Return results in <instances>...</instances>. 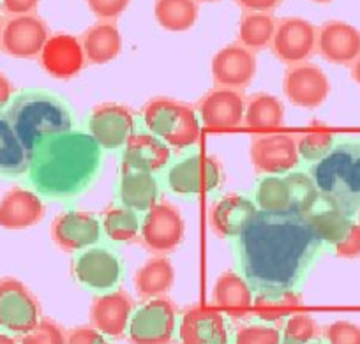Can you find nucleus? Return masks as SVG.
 Segmentation results:
<instances>
[{
	"mask_svg": "<svg viewBox=\"0 0 360 344\" xmlns=\"http://www.w3.org/2000/svg\"><path fill=\"white\" fill-rule=\"evenodd\" d=\"M323 248L307 214L263 210L235 244L238 269L255 297L295 293Z\"/></svg>",
	"mask_w": 360,
	"mask_h": 344,
	"instance_id": "obj_1",
	"label": "nucleus"
},
{
	"mask_svg": "<svg viewBox=\"0 0 360 344\" xmlns=\"http://www.w3.org/2000/svg\"><path fill=\"white\" fill-rule=\"evenodd\" d=\"M101 151L90 133L72 129L58 134L29 155L27 179L39 196L72 200L98 179Z\"/></svg>",
	"mask_w": 360,
	"mask_h": 344,
	"instance_id": "obj_2",
	"label": "nucleus"
},
{
	"mask_svg": "<svg viewBox=\"0 0 360 344\" xmlns=\"http://www.w3.org/2000/svg\"><path fill=\"white\" fill-rule=\"evenodd\" d=\"M6 115L29 155L43 141L75 129L68 104L43 90L20 92L6 108Z\"/></svg>",
	"mask_w": 360,
	"mask_h": 344,
	"instance_id": "obj_3",
	"label": "nucleus"
},
{
	"mask_svg": "<svg viewBox=\"0 0 360 344\" xmlns=\"http://www.w3.org/2000/svg\"><path fill=\"white\" fill-rule=\"evenodd\" d=\"M309 175L327 207L355 219L360 214V141H339L314 163Z\"/></svg>",
	"mask_w": 360,
	"mask_h": 344,
	"instance_id": "obj_4",
	"label": "nucleus"
},
{
	"mask_svg": "<svg viewBox=\"0 0 360 344\" xmlns=\"http://www.w3.org/2000/svg\"><path fill=\"white\" fill-rule=\"evenodd\" d=\"M148 133L175 151H186L200 140V117L193 106L172 97H154L141 110Z\"/></svg>",
	"mask_w": 360,
	"mask_h": 344,
	"instance_id": "obj_5",
	"label": "nucleus"
},
{
	"mask_svg": "<svg viewBox=\"0 0 360 344\" xmlns=\"http://www.w3.org/2000/svg\"><path fill=\"white\" fill-rule=\"evenodd\" d=\"M224 180L223 166L216 155L189 154L169 166L166 173V186L179 196H202L221 187Z\"/></svg>",
	"mask_w": 360,
	"mask_h": 344,
	"instance_id": "obj_6",
	"label": "nucleus"
},
{
	"mask_svg": "<svg viewBox=\"0 0 360 344\" xmlns=\"http://www.w3.org/2000/svg\"><path fill=\"white\" fill-rule=\"evenodd\" d=\"M179 307L166 297L145 300L133 312L127 326V339L131 344H173L176 332Z\"/></svg>",
	"mask_w": 360,
	"mask_h": 344,
	"instance_id": "obj_7",
	"label": "nucleus"
},
{
	"mask_svg": "<svg viewBox=\"0 0 360 344\" xmlns=\"http://www.w3.org/2000/svg\"><path fill=\"white\" fill-rule=\"evenodd\" d=\"M43 318L36 295L15 277L0 279V332L23 336Z\"/></svg>",
	"mask_w": 360,
	"mask_h": 344,
	"instance_id": "obj_8",
	"label": "nucleus"
},
{
	"mask_svg": "<svg viewBox=\"0 0 360 344\" xmlns=\"http://www.w3.org/2000/svg\"><path fill=\"white\" fill-rule=\"evenodd\" d=\"M186 235V222L182 212L172 203L159 201L141 219L140 238L145 249L159 256L175 251Z\"/></svg>",
	"mask_w": 360,
	"mask_h": 344,
	"instance_id": "obj_9",
	"label": "nucleus"
},
{
	"mask_svg": "<svg viewBox=\"0 0 360 344\" xmlns=\"http://www.w3.org/2000/svg\"><path fill=\"white\" fill-rule=\"evenodd\" d=\"M318 29L300 16L278 20L270 50L283 64L295 65L307 62L316 53Z\"/></svg>",
	"mask_w": 360,
	"mask_h": 344,
	"instance_id": "obj_10",
	"label": "nucleus"
},
{
	"mask_svg": "<svg viewBox=\"0 0 360 344\" xmlns=\"http://www.w3.org/2000/svg\"><path fill=\"white\" fill-rule=\"evenodd\" d=\"M50 37L46 22L37 15L11 16L4 22L0 50L13 58H39L41 50Z\"/></svg>",
	"mask_w": 360,
	"mask_h": 344,
	"instance_id": "obj_11",
	"label": "nucleus"
},
{
	"mask_svg": "<svg viewBox=\"0 0 360 344\" xmlns=\"http://www.w3.org/2000/svg\"><path fill=\"white\" fill-rule=\"evenodd\" d=\"M72 276L86 290L110 291L120 283L122 263L112 249L92 246L72 260Z\"/></svg>",
	"mask_w": 360,
	"mask_h": 344,
	"instance_id": "obj_12",
	"label": "nucleus"
},
{
	"mask_svg": "<svg viewBox=\"0 0 360 344\" xmlns=\"http://www.w3.org/2000/svg\"><path fill=\"white\" fill-rule=\"evenodd\" d=\"M251 163L259 175H286L299 166L295 136L262 134L251 141Z\"/></svg>",
	"mask_w": 360,
	"mask_h": 344,
	"instance_id": "obj_13",
	"label": "nucleus"
},
{
	"mask_svg": "<svg viewBox=\"0 0 360 344\" xmlns=\"http://www.w3.org/2000/svg\"><path fill=\"white\" fill-rule=\"evenodd\" d=\"M89 131L99 147L105 151H117L124 147L136 131L134 113L124 104L103 103L90 113Z\"/></svg>",
	"mask_w": 360,
	"mask_h": 344,
	"instance_id": "obj_14",
	"label": "nucleus"
},
{
	"mask_svg": "<svg viewBox=\"0 0 360 344\" xmlns=\"http://www.w3.org/2000/svg\"><path fill=\"white\" fill-rule=\"evenodd\" d=\"M101 221L90 212H62L51 222V238L65 253H82L101 241Z\"/></svg>",
	"mask_w": 360,
	"mask_h": 344,
	"instance_id": "obj_15",
	"label": "nucleus"
},
{
	"mask_svg": "<svg viewBox=\"0 0 360 344\" xmlns=\"http://www.w3.org/2000/svg\"><path fill=\"white\" fill-rule=\"evenodd\" d=\"M283 90L290 103L295 106L318 108L330 94V82L320 65L302 62L286 69Z\"/></svg>",
	"mask_w": 360,
	"mask_h": 344,
	"instance_id": "obj_16",
	"label": "nucleus"
},
{
	"mask_svg": "<svg viewBox=\"0 0 360 344\" xmlns=\"http://www.w3.org/2000/svg\"><path fill=\"white\" fill-rule=\"evenodd\" d=\"M258 62L255 51L240 43H230L221 48L212 58L210 71L216 87L242 90L255 79Z\"/></svg>",
	"mask_w": 360,
	"mask_h": 344,
	"instance_id": "obj_17",
	"label": "nucleus"
},
{
	"mask_svg": "<svg viewBox=\"0 0 360 344\" xmlns=\"http://www.w3.org/2000/svg\"><path fill=\"white\" fill-rule=\"evenodd\" d=\"M39 64L51 78H75L86 65L82 39L68 32L53 34L41 50Z\"/></svg>",
	"mask_w": 360,
	"mask_h": 344,
	"instance_id": "obj_18",
	"label": "nucleus"
},
{
	"mask_svg": "<svg viewBox=\"0 0 360 344\" xmlns=\"http://www.w3.org/2000/svg\"><path fill=\"white\" fill-rule=\"evenodd\" d=\"M196 113L207 127H238L244 122L245 97L240 90L216 87L198 101Z\"/></svg>",
	"mask_w": 360,
	"mask_h": 344,
	"instance_id": "obj_19",
	"label": "nucleus"
},
{
	"mask_svg": "<svg viewBox=\"0 0 360 344\" xmlns=\"http://www.w3.org/2000/svg\"><path fill=\"white\" fill-rule=\"evenodd\" d=\"M134 312V302L124 290L108 291L94 298L90 305V326L106 337H122Z\"/></svg>",
	"mask_w": 360,
	"mask_h": 344,
	"instance_id": "obj_20",
	"label": "nucleus"
},
{
	"mask_svg": "<svg viewBox=\"0 0 360 344\" xmlns=\"http://www.w3.org/2000/svg\"><path fill=\"white\" fill-rule=\"evenodd\" d=\"M316 51L330 64L352 65L360 57V30L341 20H330L318 29Z\"/></svg>",
	"mask_w": 360,
	"mask_h": 344,
	"instance_id": "obj_21",
	"label": "nucleus"
},
{
	"mask_svg": "<svg viewBox=\"0 0 360 344\" xmlns=\"http://www.w3.org/2000/svg\"><path fill=\"white\" fill-rule=\"evenodd\" d=\"M256 214L255 200L242 194H224L210 207V228L221 238H237Z\"/></svg>",
	"mask_w": 360,
	"mask_h": 344,
	"instance_id": "obj_22",
	"label": "nucleus"
},
{
	"mask_svg": "<svg viewBox=\"0 0 360 344\" xmlns=\"http://www.w3.org/2000/svg\"><path fill=\"white\" fill-rule=\"evenodd\" d=\"M180 344H230L226 319L214 309H186L179 326Z\"/></svg>",
	"mask_w": 360,
	"mask_h": 344,
	"instance_id": "obj_23",
	"label": "nucleus"
},
{
	"mask_svg": "<svg viewBox=\"0 0 360 344\" xmlns=\"http://www.w3.org/2000/svg\"><path fill=\"white\" fill-rule=\"evenodd\" d=\"M169 159H172V151L165 141L152 133L134 131L124 145L122 168L158 173L168 166Z\"/></svg>",
	"mask_w": 360,
	"mask_h": 344,
	"instance_id": "obj_24",
	"label": "nucleus"
},
{
	"mask_svg": "<svg viewBox=\"0 0 360 344\" xmlns=\"http://www.w3.org/2000/svg\"><path fill=\"white\" fill-rule=\"evenodd\" d=\"M44 212L46 208L39 194L23 187H13L0 200V228H30L44 217Z\"/></svg>",
	"mask_w": 360,
	"mask_h": 344,
	"instance_id": "obj_25",
	"label": "nucleus"
},
{
	"mask_svg": "<svg viewBox=\"0 0 360 344\" xmlns=\"http://www.w3.org/2000/svg\"><path fill=\"white\" fill-rule=\"evenodd\" d=\"M159 194H161V187L154 173L138 172L131 168L120 170L117 198L122 207L131 208L138 214L148 212L155 203H159Z\"/></svg>",
	"mask_w": 360,
	"mask_h": 344,
	"instance_id": "obj_26",
	"label": "nucleus"
},
{
	"mask_svg": "<svg viewBox=\"0 0 360 344\" xmlns=\"http://www.w3.org/2000/svg\"><path fill=\"white\" fill-rule=\"evenodd\" d=\"M212 302L219 311L231 318H245L252 311L255 293L242 274L228 270L221 274L214 284Z\"/></svg>",
	"mask_w": 360,
	"mask_h": 344,
	"instance_id": "obj_27",
	"label": "nucleus"
},
{
	"mask_svg": "<svg viewBox=\"0 0 360 344\" xmlns=\"http://www.w3.org/2000/svg\"><path fill=\"white\" fill-rule=\"evenodd\" d=\"M82 39L86 64L103 65L115 60L122 51V34L115 22H98L83 32Z\"/></svg>",
	"mask_w": 360,
	"mask_h": 344,
	"instance_id": "obj_28",
	"label": "nucleus"
},
{
	"mask_svg": "<svg viewBox=\"0 0 360 344\" xmlns=\"http://www.w3.org/2000/svg\"><path fill=\"white\" fill-rule=\"evenodd\" d=\"M175 283V269L166 256L148 258L134 274V288L141 300L166 297Z\"/></svg>",
	"mask_w": 360,
	"mask_h": 344,
	"instance_id": "obj_29",
	"label": "nucleus"
},
{
	"mask_svg": "<svg viewBox=\"0 0 360 344\" xmlns=\"http://www.w3.org/2000/svg\"><path fill=\"white\" fill-rule=\"evenodd\" d=\"M154 16L166 32H188L198 22L200 4L196 0H155Z\"/></svg>",
	"mask_w": 360,
	"mask_h": 344,
	"instance_id": "obj_30",
	"label": "nucleus"
},
{
	"mask_svg": "<svg viewBox=\"0 0 360 344\" xmlns=\"http://www.w3.org/2000/svg\"><path fill=\"white\" fill-rule=\"evenodd\" d=\"M29 168V154L20 144L6 111H0V175L22 177Z\"/></svg>",
	"mask_w": 360,
	"mask_h": 344,
	"instance_id": "obj_31",
	"label": "nucleus"
},
{
	"mask_svg": "<svg viewBox=\"0 0 360 344\" xmlns=\"http://www.w3.org/2000/svg\"><path fill=\"white\" fill-rule=\"evenodd\" d=\"M244 124L252 129H278V127H283L285 106L272 94H255L245 101Z\"/></svg>",
	"mask_w": 360,
	"mask_h": 344,
	"instance_id": "obj_32",
	"label": "nucleus"
},
{
	"mask_svg": "<svg viewBox=\"0 0 360 344\" xmlns=\"http://www.w3.org/2000/svg\"><path fill=\"white\" fill-rule=\"evenodd\" d=\"M278 20L270 13H244L238 23L237 43L251 51H262L270 48L274 37Z\"/></svg>",
	"mask_w": 360,
	"mask_h": 344,
	"instance_id": "obj_33",
	"label": "nucleus"
},
{
	"mask_svg": "<svg viewBox=\"0 0 360 344\" xmlns=\"http://www.w3.org/2000/svg\"><path fill=\"white\" fill-rule=\"evenodd\" d=\"M101 228L112 242L126 244V242L136 241L140 235L141 221L138 212L120 205V207H110L103 212Z\"/></svg>",
	"mask_w": 360,
	"mask_h": 344,
	"instance_id": "obj_34",
	"label": "nucleus"
},
{
	"mask_svg": "<svg viewBox=\"0 0 360 344\" xmlns=\"http://www.w3.org/2000/svg\"><path fill=\"white\" fill-rule=\"evenodd\" d=\"M307 217H309L311 224H313L314 231L320 237V241L325 246H332V248L346 237L352 224L355 222L353 217L330 207L323 208V210L309 212Z\"/></svg>",
	"mask_w": 360,
	"mask_h": 344,
	"instance_id": "obj_35",
	"label": "nucleus"
},
{
	"mask_svg": "<svg viewBox=\"0 0 360 344\" xmlns=\"http://www.w3.org/2000/svg\"><path fill=\"white\" fill-rule=\"evenodd\" d=\"M255 203L263 212L290 210V187L285 175H266L256 187Z\"/></svg>",
	"mask_w": 360,
	"mask_h": 344,
	"instance_id": "obj_36",
	"label": "nucleus"
},
{
	"mask_svg": "<svg viewBox=\"0 0 360 344\" xmlns=\"http://www.w3.org/2000/svg\"><path fill=\"white\" fill-rule=\"evenodd\" d=\"M285 179L290 187V210L304 215L313 212L318 201H321L313 177L300 170H293L286 173Z\"/></svg>",
	"mask_w": 360,
	"mask_h": 344,
	"instance_id": "obj_37",
	"label": "nucleus"
},
{
	"mask_svg": "<svg viewBox=\"0 0 360 344\" xmlns=\"http://www.w3.org/2000/svg\"><path fill=\"white\" fill-rule=\"evenodd\" d=\"M300 307V297L299 293H285L278 295V297H255V304H252V311L256 316L263 319V321L278 323L279 319L286 318L299 312Z\"/></svg>",
	"mask_w": 360,
	"mask_h": 344,
	"instance_id": "obj_38",
	"label": "nucleus"
},
{
	"mask_svg": "<svg viewBox=\"0 0 360 344\" xmlns=\"http://www.w3.org/2000/svg\"><path fill=\"white\" fill-rule=\"evenodd\" d=\"M321 333L320 325L309 314L295 312L285 321L279 344H309Z\"/></svg>",
	"mask_w": 360,
	"mask_h": 344,
	"instance_id": "obj_39",
	"label": "nucleus"
},
{
	"mask_svg": "<svg viewBox=\"0 0 360 344\" xmlns=\"http://www.w3.org/2000/svg\"><path fill=\"white\" fill-rule=\"evenodd\" d=\"M297 151L300 159L307 163H318L323 159L334 147V134L327 131H318V133H306L295 136Z\"/></svg>",
	"mask_w": 360,
	"mask_h": 344,
	"instance_id": "obj_40",
	"label": "nucleus"
},
{
	"mask_svg": "<svg viewBox=\"0 0 360 344\" xmlns=\"http://www.w3.org/2000/svg\"><path fill=\"white\" fill-rule=\"evenodd\" d=\"M20 344H68V332L53 319L41 318L32 330L23 333Z\"/></svg>",
	"mask_w": 360,
	"mask_h": 344,
	"instance_id": "obj_41",
	"label": "nucleus"
},
{
	"mask_svg": "<svg viewBox=\"0 0 360 344\" xmlns=\"http://www.w3.org/2000/svg\"><path fill=\"white\" fill-rule=\"evenodd\" d=\"M281 330L270 323H249L235 332L233 344H279Z\"/></svg>",
	"mask_w": 360,
	"mask_h": 344,
	"instance_id": "obj_42",
	"label": "nucleus"
},
{
	"mask_svg": "<svg viewBox=\"0 0 360 344\" xmlns=\"http://www.w3.org/2000/svg\"><path fill=\"white\" fill-rule=\"evenodd\" d=\"M328 344H360V326L352 321H334L323 329Z\"/></svg>",
	"mask_w": 360,
	"mask_h": 344,
	"instance_id": "obj_43",
	"label": "nucleus"
},
{
	"mask_svg": "<svg viewBox=\"0 0 360 344\" xmlns=\"http://www.w3.org/2000/svg\"><path fill=\"white\" fill-rule=\"evenodd\" d=\"M90 13L99 22H115L129 8L131 0H85Z\"/></svg>",
	"mask_w": 360,
	"mask_h": 344,
	"instance_id": "obj_44",
	"label": "nucleus"
},
{
	"mask_svg": "<svg viewBox=\"0 0 360 344\" xmlns=\"http://www.w3.org/2000/svg\"><path fill=\"white\" fill-rule=\"evenodd\" d=\"M334 253L345 260L360 258V222H353L346 237L334 246Z\"/></svg>",
	"mask_w": 360,
	"mask_h": 344,
	"instance_id": "obj_45",
	"label": "nucleus"
},
{
	"mask_svg": "<svg viewBox=\"0 0 360 344\" xmlns=\"http://www.w3.org/2000/svg\"><path fill=\"white\" fill-rule=\"evenodd\" d=\"M68 344H112L94 326H75L68 332Z\"/></svg>",
	"mask_w": 360,
	"mask_h": 344,
	"instance_id": "obj_46",
	"label": "nucleus"
},
{
	"mask_svg": "<svg viewBox=\"0 0 360 344\" xmlns=\"http://www.w3.org/2000/svg\"><path fill=\"white\" fill-rule=\"evenodd\" d=\"M41 0H0V9L4 15L11 16H25L36 15Z\"/></svg>",
	"mask_w": 360,
	"mask_h": 344,
	"instance_id": "obj_47",
	"label": "nucleus"
},
{
	"mask_svg": "<svg viewBox=\"0 0 360 344\" xmlns=\"http://www.w3.org/2000/svg\"><path fill=\"white\" fill-rule=\"evenodd\" d=\"M235 4L245 13H270L281 4V0H235Z\"/></svg>",
	"mask_w": 360,
	"mask_h": 344,
	"instance_id": "obj_48",
	"label": "nucleus"
},
{
	"mask_svg": "<svg viewBox=\"0 0 360 344\" xmlns=\"http://www.w3.org/2000/svg\"><path fill=\"white\" fill-rule=\"evenodd\" d=\"M13 96H15V87L11 79L4 72H0V111H6V108L13 101Z\"/></svg>",
	"mask_w": 360,
	"mask_h": 344,
	"instance_id": "obj_49",
	"label": "nucleus"
},
{
	"mask_svg": "<svg viewBox=\"0 0 360 344\" xmlns=\"http://www.w3.org/2000/svg\"><path fill=\"white\" fill-rule=\"evenodd\" d=\"M352 78L355 79L356 85L360 87V57L352 64Z\"/></svg>",
	"mask_w": 360,
	"mask_h": 344,
	"instance_id": "obj_50",
	"label": "nucleus"
},
{
	"mask_svg": "<svg viewBox=\"0 0 360 344\" xmlns=\"http://www.w3.org/2000/svg\"><path fill=\"white\" fill-rule=\"evenodd\" d=\"M0 344H20V340H16L11 333L0 332Z\"/></svg>",
	"mask_w": 360,
	"mask_h": 344,
	"instance_id": "obj_51",
	"label": "nucleus"
},
{
	"mask_svg": "<svg viewBox=\"0 0 360 344\" xmlns=\"http://www.w3.org/2000/svg\"><path fill=\"white\" fill-rule=\"evenodd\" d=\"M311 2H314V4H330L332 0H311Z\"/></svg>",
	"mask_w": 360,
	"mask_h": 344,
	"instance_id": "obj_52",
	"label": "nucleus"
},
{
	"mask_svg": "<svg viewBox=\"0 0 360 344\" xmlns=\"http://www.w3.org/2000/svg\"><path fill=\"white\" fill-rule=\"evenodd\" d=\"M198 4H210V2H217V0H196Z\"/></svg>",
	"mask_w": 360,
	"mask_h": 344,
	"instance_id": "obj_53",
	"label": "nucleus"
},
{
	"mask_svg": "<svg viewBox=\"0 0 360 344\" xmlns=\"http://www.w3.org/2000/svg\"><path fill=\"white\" fill-rule=\"evenodd\" d=\"M309 344H328L327 340H320V339H314V340H311Z\"/></svg>",
	"mask_w": 360,
	"mask_h": 344,
	"instance_id": "obj_54",
	"label": "nucleus"
},
{
	"mask_svg": "<svg viewBox=\"0 0 360 344\" xmlns=\"http://www.w3.org/2000/svg\"><path fill=\"white\" fill-rule=\"evenodd\" d=\"M2 27H4V22H2V18H0V37H2Z\"/></svg>",
	"mask_w": 360,
	"mask_h": 344,
	"instance_id": "obj_55",
	"label": "nucleus"
}]
</instances>
